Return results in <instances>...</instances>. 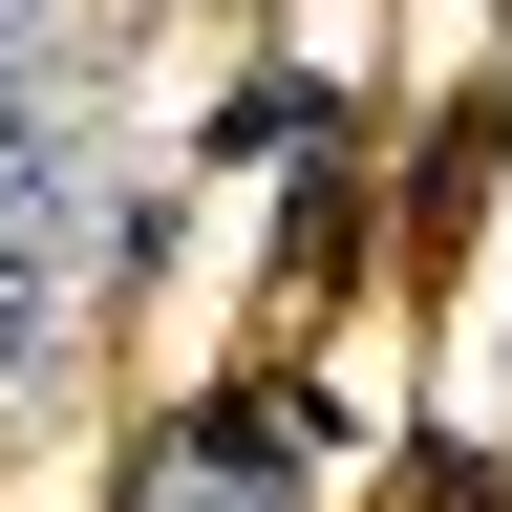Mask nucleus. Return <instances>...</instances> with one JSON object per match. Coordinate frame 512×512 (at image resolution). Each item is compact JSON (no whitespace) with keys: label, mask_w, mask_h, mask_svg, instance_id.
Masks as SVG:
<instances>
[{"label":"nucleus","mask_w":512,"mask_h":512,"mask_svg":"<svg viewBox=\"0 0 512 512\" xmlns=\"http://www.w3.org/2000/svg\"><path fill=\"white\" fill-rule=\"evenodd\" d=\"M64 363V214H0V384Z\"/></svg>","instance_id":"f257e3e1"},{"label":"nucleus","mask_w":512,"mask_h":512,"mask_svg":"<svg viewBox=\"0 0 512 512\" xmlns=\"http://www.w3.org/2000/svg\"><path fill=\"white\" fill-rule=\"evenodd\" d=\"M0 43H22V0H0Z\"/></svg>","instance_id":"7ed1b4c3"},{"label":"nucleus","mask_w":512,"mask_h":512,"mask_svg":"<svg viewBox=\"0 0 512 512\" xmlns=\"http://www.w3.org/2000/svg\"><path fill=\"white\" fill-rule=\"evenodd\" d=\"M64 171H86V107H43L22 64H0V214H64Z\"/></svg>","instance_id":"f03ea898"}]
</instances>
